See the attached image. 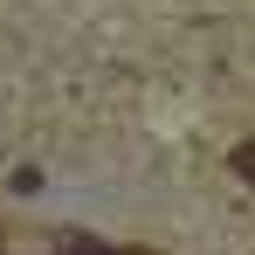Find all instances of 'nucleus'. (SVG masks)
Masks as SVG:
<instances>
[{
    "label": "nucleus",
    "mask_w": 255,
    "mask_h": 255,
    "mask_svg": "<svg viewBox=\"0 0 255 255\" xmlns=\"http://www.w3.org/2000/svg\"><path fill=\"white\" fill-rule=\"evenodd\" d=\"M228 166H235V172H242V179L255 186V138H249V145H235V152H228Z\"/></svg>",
    "instance_id": "obj_1"
},
{
    "label": "nucleus",
    "mask_w": 255,
    "mask_h": 255,
    "mask_svg": "<svg viewBox=\"0 0 255 255\" xmlns=\"http://www.w3.org/2000/svg\"><path fill=\"white\" fill-rule=\"evenodd\" d=\"M118 255H152V249H118Z\"/></svg>",
    "instance_id": "obj_2"
}]
</instances>
